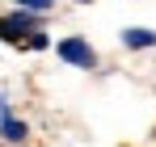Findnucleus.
<instances>
[{"label":"nucleus","mask_w":156,"mask_h":147,"mask_svg":"<svg viewBox=\"0 0 156 147\" xmlns=\"http://www.w3.org/2000/svg\"><path fill=\"white\" fill-rule=\"evenodd\" d=\"M122 42H127L131 50H144V46H156V34L144 29V25H135V29H122Z\"/></svg>","instance_id":"20e7f679"},{"label":"nucleus","mask_w":156,"mask_h":147,"mask_svg":"<svg viewBox=\"0 0 156 147\" xmlns=\"http://www.w3.org/2000/svg\"><path fill=\"white\" fill-rule=\"evenodd\" d=\"M17 4H21V13H47L55 0H17Z\"/></svg>","instance_id":"39448f33"},{"label":"nucleus","mask_w":156,"mask_h":147,"mask_svg":"<svg viewBox=\"0 0 156 147\" xmlns=\"http://www.w3.org/2000/svg\"><path fill=\"white\" fill-rule=\"evenodd\" d=\"M59 59L72 63V67H93V63H97V55H93V46H89L84 38H63V42H59Z\"/></svg>","instance_id":"f03ea898"},{"label":"nucleus","mask_w":156,"mask_h":147,"mask_svg":"<svg viewBox=\"0 0 156 147\" xmlns=\"http://www.w3.org/2000/svg\"><path fill=\"white\" fill-rule=\"evenodd\" d=\"M0 135H4L9 143H21V139H26V122H17V118L9 114V101H0Z\"/></svg>","instance_id":"7ed1b4c3"},{"label":"nucleus","mask_w":156,"mask_h":147,"mask_svg":"<svg viewBox=\"0 0 156 147\" xmlns=\"http://www.w3.org/2000/svg\"><path fill=\"white\" fill-rule=\"evenodd\" d=\"M34 34H38V29H34V17H30V13H9V17H0V38H4V42H26L30 46Z\"/></svg>","instance_id":"f257e3e1"},{"label":"nucleus","mask_w":156,"mask_h":147,"mask_svg":"<svg viewBox=\"0 0 156 147\" xmlns=\"http://www.w3.org/2000/svg\"><path fill=\"white\" fill-rule=\"evenodd\" d=\"M80 4H89V0H80Z\"/></svg>","instance_id":"423d86ee"}]
</instances>
